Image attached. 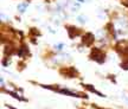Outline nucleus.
Instances as JSON below:
<instances>
[{
    "label": "nucleus",
    "instance_id": "obj_3",
    "mask_svg": "<svg viewBox=\"0 0 128 109\" xmlns=\"http://www.w3.org/2000/svg\"><path fill=\"white\" fill-rule=\"evenodd\" d=\"M25 7H26V4H22V5H19L18 6V8H19V11H20V12H24V11H25Z\"/></svg>",
    "mask_w": 128,
    "mask_h": 109
},
{
    "label": "nucleus",
    "instance_id": "obj_2",
    "mask_svg": "<svg viewBox=\"0 0 128 109\" xmlns=\"http://www.w3.org/2000/svg\"><path fill=\"white\" fill-rule=\"evenodd\" d=\"M92 42H94V36H92V33H87L86 36L83 37V43H84V44H87V45H90Z\"/></svg>",
    "mask_w": 128,
    "mask_h": 109
},
{
    "label": "nucleus",
    "instance_id": "obj_1",
    "mask_svg": "<svg viewBox=\"0 0 128 109\" xmlns=\"http://www.w3.org/2000/svg\"><path fill=\"white\" fill-rule=\"evenodd\" d=\"M92 58L95 59L96 62H98V63H102V62L104 60V54H103V52H101V50L95 49V50L92 51Z\"/></svg>",
    "mask_w": 128,
    "mask_h": 109
},
{
    "label": "nucleus",
    "instance_id": "obj_5",
    "mask_svg": "<svg viewBox=\"0 0 128 109\" xmlns=\"http://www.w3.org/2000/svg\"><path fill=\"white\" fill-rule=\"evenodd\" d=\"M122 98H124V101H126V102H127V103H128V97H126V96H124V95H122Z\"/></svg>",
    "mask_w": 128,
    "mask_h": 109
},
{
    "label": "nucleus",
    "instance_id": "obj_4",
    "mask_svg": "<svg viewBox=\"0 0 128 109\" xmlns=\"http://www.w3.org/2000/svg\"><path fill=\"white\" fill-rule=\"evenodd\" d=\"M78 22H80V23H86L87 19H86V17H82V16H81V17H78Z\"/></svg>",
    "mask_w": 128,
    "mask_h": 109
}]
</instances>
